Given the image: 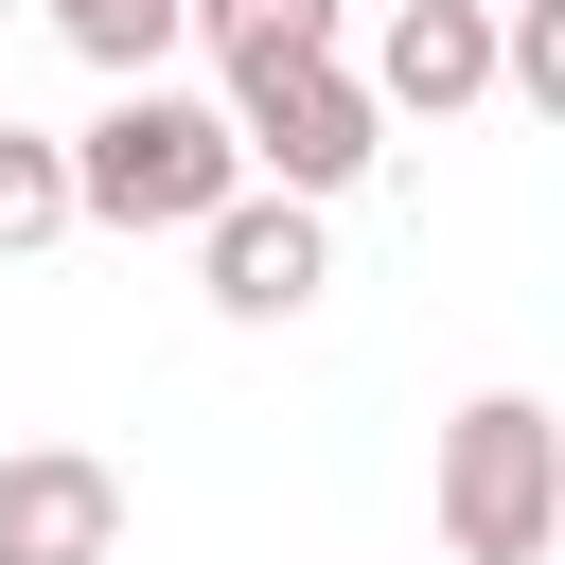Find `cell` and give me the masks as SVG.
Returning <instances> with one entry per match:
<instances>
[{"instance_id":"cell-9","label":"cell","mask_w":565,"mask_h":565,"mask_svg":"<svg viewBox=\"0 0 565 565\" xmlns=\"http://www.w3.org/2000/svg\"><path fill=\"white\" fill-rule=\"evenodd\" d=\"M53 230H71V141L0 124V247H53Z\"/></svg>"},{"instance_id":"cell-1","label":"cell","mask_w":565,"mask_h":565,"mask_svg":"<svg viewBox=\"0 0 565 565\" xmlns=\"http://www.w3.org/2000/svg\"><path fill=\"white\" fill-rule=\"evenodd\" d=\"M212 194H247L230 106H194V88L124 71V88H106V124L71 141V230H194Z\"/></svg>"},{"instance_id":"cell-7","label":"cell","mask_w":565,"mask_h":565,"mask_svg":"<svg viewBox=\"0 0 565 565\" xmlns=\"http://www.w3.org/2000/svg\"><path fill=\"white\" fill-rule=\"evenodd\" d=\"M35 18H53V35L106 71V88H124V71H159V53L194 35V0H35Z\"/></svg>"},{"instance_id":"cell-4","label":"cell","mask_w":565,"mask_h":565,"mask_svg":"<svg viewBox=\"0 0 565 565\" xmlns=\"http://www.w3.org/2000/svg\"><path fill=\"white\" fill-rule=\"evenodd\" d=\"M194 265H212V318H300L318 282H335V247H318V194H212L194 212Z\"/></svg>"},{"instance_id":"cell-8","label":"cell","mask_w":565,"mask_h":565,"mask_svg":"<svg viewBox=\"0 0 565 565\" xmlns=\"http://www.w3.org/2000/svg\"><path fill=\"white\" fill-rule=\"evenodd\" d=\"M194 35H212L230 71H265V53H335L353 0H194Z\"/></svg>"},{"instance_id":"cell-11","label":"cell","mask_w":565,"mask_h":565,"mask_svg":"<svg viewBox=\"0 0 565 565\" xmlns=\"http://www.w3.org/2000/svg\"><path fill=\"white\" fill-rule=\"evenodd\" d=\"M0 18H18V0H0Z\"/></svg>"},{"instance_id":"cell-5","label":"cell","mask_w":565,"mask_h":565,"mask_svg":"<svg viewBox=\"0 0 565 565\" xmlns=\"http://www.w3.org/2000/svg\"><path fill=\"white\" fill-rule=\"evenodd\" d=\"M371 106L388 124L494 106V0H371Z\"/></svg>"},{"instance_id":"cell-10","label":"cell","mask_w":565,"mask_h":565,"mask_svg":"<svg viewBox=\"0 0 565 565\" xmlns=\"http://www.w3.org/2000/svg\"><path fill=\"white\" fill-rule=\"evenodd\" d=\"M494 88L565 106V0H512V18H494Z\"/></svg>"},{"instance_id":"cell-2","label":"cell","mask_w":565,"mask_h":565,"mask_svg":"<svg viewBox=\"0 0 565 565\" xmlns=\"http://www.w3.org/2000/svg\"><path fill=\"white\" fill-rule=\"evenodd\" d=\"M547 530H565V424L530 388H477L441 424V547L459 565H547Z\"/></svg>"},{"instance_id":"cell-6","label":"cell","mask_w":565,"mask_h":565,"mask_svg":"<svg viewBox=\"0 0 565 565\" xmlns=\"http://www.w3.org/2000/svg\"><path fill=\"white\" fill-rule=\"evenodd\" d=\"M124 547V477L88 441H0V565H106Z\"/></svg>"},{"instance_id":"cell-3","label":"cell","mask_w":565,"mask_h":565,"mask_svg":"<svg viewBox=\"0 0 565 565\" xmlns=\"http://www.w3.org/2000/svg\"><path fill=\"white\" fill-rule=\"evenodd\" d=\"M230 141H247L265 194H353L371 141H388V106H371L353 53H265V71H230Z\"/></svg>"}]
</instances>
